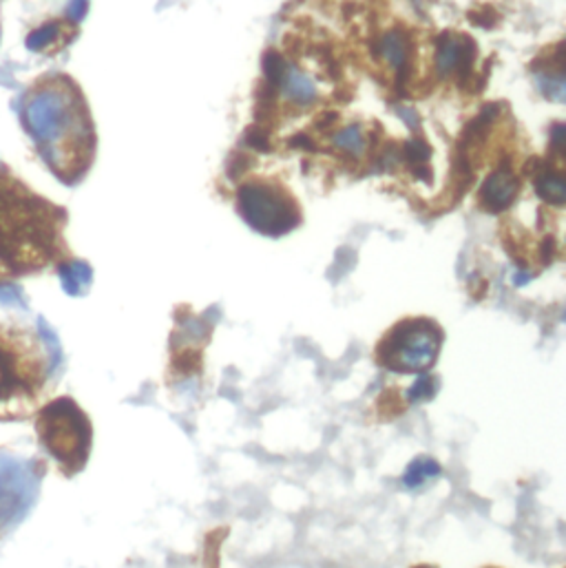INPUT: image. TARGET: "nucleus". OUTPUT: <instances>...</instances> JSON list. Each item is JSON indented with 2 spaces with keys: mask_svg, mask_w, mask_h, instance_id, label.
Segmentation results:
<instances>
[{
  "mask_svg": "<svg viewBox=\"0 0 566 568\" xmlns=\"http://www.w3.org/2000/svg\"><path fill=\"white\" fill-rule=\"evenodd\" d=\"M58 275H60V284L64 287V292L71 296H82L93 280L89 264L78 262V260H64L58 266Z\"/></svg>",
  "mask_w": 566,
  "mask_h": 568,
  "instance_id": "obj_10",
  "label": "nucleus"
},
{
  "mask_svg": "<svg viewBox=\"0 0 566 568\" xmlns=\"http://www.w3.org/2000/svg\"><path fill=\"white\" fill-rule=\"evenodd\" d=\"M441 476V465L429 458V456H418L416 460L410 463V467L405 469V476H403V485L407 489H418L427 483H432L434 478Z\"/></svg>",
  "mask_w": 566,
  "mask_h": 568,
  "instance_id": "obj_11",
  "label": "nucleus"
},
{
  "mask_svg": "<svg viewBox=\"0 0 566 568\" xmlns=\"http://www.w3.org/2000/svg\"><path fill=\"white\" fill-rule=\"evenodd\" d=\"M0 303L24 307V298H22L20 287L18 285L0 284Z\"/></svg>",
  "mask_w": 566,
  "mask_h": 568,
  "instance_id": "obj_12",
  "label": "nucleus"
},
{
  "mask_svg": "<svg viewBox=\"0 0 566 568\" xmlns=\"http://www.w3.org/2000/svg\"><path fill=\"white\" fill-rule=\"evenodd\" d=\"M36 434L64 478H73L87 467L93 445V425L71 396H58L38 409Z\"/></svg>",
  "mask_w": 566,
  "mask_h": 568,
  "instance_id": "obj_4",
  "label": "nucleus"
},
{
  "mask_svg": "<svg viewBox=\"0 0 566 568\" xmlns=\"http://www.w3.org/2000/svg\"><path fill=\"white\" fill-rule=\"evenodd\" d=\"M44 474L40 460L0 449V538L13 531L31 511Z\"/></svg>",
  "mask_w": 566,
  "mask_h": 568,
  "instance_id": "obj_6",
  "label": "nucleus"
},
{
  "mask_svg": "<svg viewBox=\"0 0 566 568\" xmlns=\"http://www.w3.org/2000/svg\"><path fill=\"white\" fill-rule=\"evenodd\" d=\"M516 191H518L516 178H512L507 171H501L483 189L485 206L489 211H503L512 204V200L516 197Z\"/></svg>",
  "mask_w": 566,
  "mask_h": 568,
  "instance_id": "obj_9",
  "label": "nucleus"
},
{
  "mask_svg": "<svg viewBox=\"0 0 566 568\" xmlns=\"http://www.w3.org/2000/svg\"><path fill=\"white\" fill-rule=\"evenodd\" d=\"M240 213L257 233L269 237H282L301 224L296 202L269 184L244 186L240 191Z\"/></svg>",
  "mask_w": 566,
  "mask_h": 568,
  "instance_id": "obj_7",
  "label": "nucleus"
},
{
  "mask_svg": "<svg viewBox=\"0 0 566 568\" xmlns=\"http://www.w3.org/2000/svg\"><path fill=\"white\" fill-rule=\"evenodd\" d=\"M55 334L40 318V332L0 325V420L13 423L36 414L60 365Z\"/></svg>",
  "mask_w": 566,
  "mask_h": 568,
  "instance_id": "obj_3",
  "label": "nucleus"
},
{
  "mask_svg": "<svg viewBox=\"0 0 566 568\" xmlns=\"http://www.w3.org/2000/svg\"><path fill=\"white\" fill-rule=\"evenodd\" d=\"M485 568H498V567H485Z\"/></svg>",
  "mask_w": 566,
  "mask_h": 568,
  "instance_id": "obj_13",
  "label": "nucleus"
},
{
  "mask_svg": "<svg viewBox=\"0 0 566 568\" xmlns=\"http://www.w3.org/2000/svg\"><path fill=\"white\" fill-rule=\"evenodd\" d=\"M75 33V22L71 20H47L42 27L27 36V49L38 53H53L71 42Z\"/></svg>",
  "mask_w": 566,
  "mask_h": 568,
  "instance_id": "obj_8",
  "label": "nucleus"
},
{
  "mask_svg": "<svg viewBox=\"0 0 566 568\" xmlns=\"http://www.w3.org/2000/svg\"><path fill=\"white\" fill-rule=\"evenodd\" d=\"M22 124L40 158L64 184H75L93 160V124L84 98L67 75L40 78L24 98Z\"/></svg>",
  "mask_w": 566,
  "mask_h": 568,
  "instance_id": "obj_1",
  "label": "nucleus"
},
{
  "mask_svg": "<svg viewBox=\"0 0 566 568\" xmlns=\"http://www.w3.org/2000/svg\"><path fill=\"white\" fill-rule=\"evenodd\" d=\"M445 332L429 316L394 323L374 347V363L392 374H427L443 349Z\"/></svg>",
  "mask_w": 566,
  "mask_h": 568,
  "instance_id": "obj_5",
  "label": "nucleus"
},
{
  "mask_svg": "<svg viewBox=\"0 0 566 568\" xmlns=\"http://www.w3.org/2000/svg\"><path fill=\"white\" fill-rule=\"evenodd\" d=\"M64 213L38 197L11 171H0V275L20 277L62 262Z\"/></svg>",
  "mask_w": 566,
  "mask_h": 568,
  "instance_id": "obj_2",
  "label": "nucleus"
}]
</instances>
